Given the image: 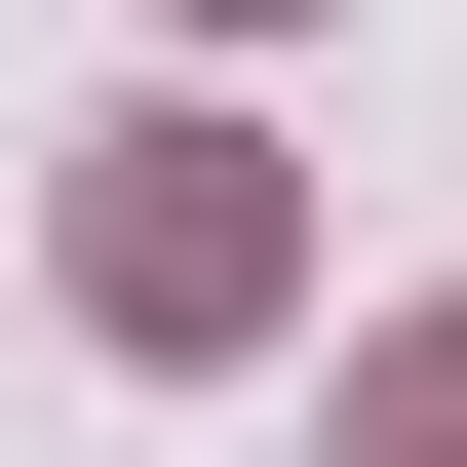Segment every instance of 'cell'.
Masks as SVG:
<instances>
[{"label": "cell", "instance_id": "1", "mask_svg": "<svg viewBox=\"0 0 467 467\" xmlns=\"http://www.w3.org/2000/svg\"><path fill=\"white\" fill-rule=\"evenodd\" d=\"M117 312L195 350V312H273V195H234V117H156V156H117Z\"/></svg>", "mask_w": 467, "mask_h": 467}]
</instances>
